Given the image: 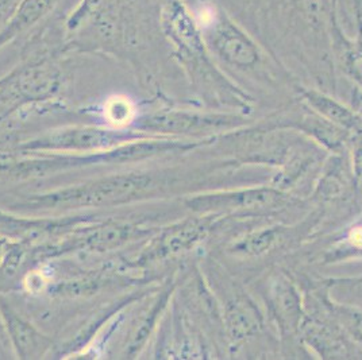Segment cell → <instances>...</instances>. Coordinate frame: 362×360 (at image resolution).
Segmentation results:
<instances>
[{"instance_id":"1","label":"cell","mask_w":362,"mask_h":360,"mask_svg":"<svg viewBox=\"0 0 362 360\" xmlns=\"http://www.w3.org/2000/svg\"><path fill=\"white\" fill-rule=\"evenodd\" d=\"M308 203L302 196L280 191L269 184L227 188L189 200L191 208L202 215L281 220L284 223H292L289 220L292 216L300 217Z\"/></svg>"},{"instance_id":"2","label":"cell","mask_w":362,"mask_h":360,"mask_svg":"<svg viewBox=\"0 0 362 360\" xmlns=\"http://www.w3.org/2000/svg\"><path fill=\"white\" fill-rule=\"evenodd\" d=\"M221 293V318L227 351L238 356L246 345L261 337L268 317L256 299L225 269L215 274Z\"/></svg>"},{"instance_id":"3","label":"cell","mask_w":362,"mask_h":360,"mask_svg":"<svg viewBox=\"0 0 362 360\" xmlns=\"http://www.w3.org/2000/svg\"><path fill=\"white\" fill-rule=\"evenodd\" d=\"M258 294L265 308L268 321L277 330L283 348L302 344L300 325L304 317L303 292L291 272L273 268L259 280Z\"/></svg>"},{"instance_id":"4","label":"cell","mask_w":362,"mask_h":360,"mask_svg":"<svg viewBox=\"0 0 362 360\" xmlns=\"http://www.w3.org/2000/svg\"><path fill=\"white\" fill-rule=\"evenodd\" d=\"M360 198L361 192L353 177L350 161L344 154H334L320 167L308 201L315 203L325 216L332 205L358 204Z\"/></svg>"},{"instance_id":"5","label":"cell","mask_w":362,"mask_h":360,"mask_svg":"<svg viewBox=\"0 0 362 360\" xmlns=\"http://www.w3.org/2000/svg\"><path fill=\"white\" fill-rule=\"evenodd\" d=\"M303 100L313 108L319 116L353 134L362 128L361 116L353 109L335 102L332 97L314 90H302Z\"/></svg>"},{"instance_id":"6","label":"cell","mask_w":362,"mask_h":360,"mask_svg":"<svg viewBox=\"0 0 362 360\" xmlns=\"http://www.w3.org/2000/svg\"><path fill=\"white\" fill-rule=\"evenodd\" d=\"M218 47L225 61L238 69H256V65L261 62L256 46L247 38L241 34H235L234 31L225 32L218 42Z\"/></svg>"},{"instance_id":"7","label":"cell","mask_w":362,"mask_h":360,"mask_svg":"<svg viewBox=\"0 0 362 360\" xmlns=\"http://www.w3.org/2000/svg\"><path fill=\"white\" fill-rule=\"evenodd\" d=\"M330 286V281H327L325 282L323 289V302L327 312L346 333L347 337L353 343L362 347V308L342 304L332 299L329 293Z\"/></svg>"},{"instance_id":"8","label":"cell","mask_w":362,"mask_h":360,"mask_svg":"<svg viewBox=\"0 0 362 360\" xmlns=\"http://www.w3.org/2000/svg\"><path fill=\"white\" fill-rule=\"evenodd\" d=\"M350 150V166L358 191L362 193V128L350 134L347 140Z\"/></svg>"},{"instance_id":"9","label":"cell","mask_w":362,"mask_h":360,"mask_svg":"<svg viewBox=\"0 0 362 360\" xmlns=\"http://www.w3.org/2000/svg\"><path fill=\"white\" fill-rule=\"evenodd\" d=\"M351 102H353V109L361 116L362 119V90L360 88L353 90Z\"/></svg>"},{"instance_id":"10","label":"cell","mask_w":362,"mask_h":360,"mask_svg":"<svg viewBox=\"0 0 362 360\" xmlns=\"http://www.w3.org/2000/svg\"><path fill=\"white\" fill-rule=\"evenodd\" d=\"M338 281H344V282H351L354 285H362V275L357 277V278H350V280H338Z\"/></svg>"},{"instance_id":"11","label":"cell","mask_w":362,"mask_h":360,"mask_svg":"<svg viewBox=\"0 0 362 360\" xmlns=\"http://www.w3.org/2000/svg\"><path fill=\"white\" fill-rule=\"evenodd\" d=\"M356 222H358V223H361L362 224V212L360 213V216H358V219L356 220Z\"/></svg>"},{"instance_id":"12","label":"cell","mask_w":362,"mask_h":360,"mask_svg":"<svg viewBox=\"0 0 362 360\" xmlns=\"http://www.w3.org/2000/svg\"><path fill=\"white\" fill-rule=\"evenodd\" d=\"M361 197H362V193H361Z\"/></svg>"}]
</instances>
